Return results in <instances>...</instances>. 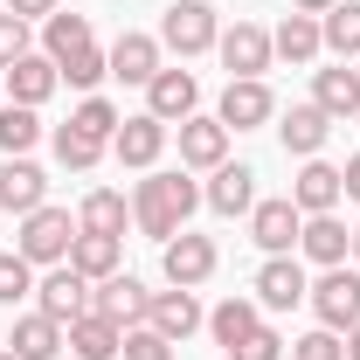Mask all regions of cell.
<instances>
[{"mask_svg": "<svg viewBox=\"0 0 360 360\" xmlns=\"http://www.w3.org/2000/svg\"><path fill=\"white\" fill-rule=\"evenodd\" d=\"M56 160L70 167V174H90L97 160H104V139H90V132H77V125H56Z\"/></svg>", "mask_w": 360, "mask_h": 360, "instance_id": "obj_32", "label": "cell"}, {"mask_svg": "<svg viewBox=\"0 0 360 360\" xmlns=\"http://www.w3.org/2000/svg\"><path fill=\"white\" fill-rule=\"evenodd\" d=\"M298 14H326V7H340V0H291Z\"/></svg>", "mask_w": 360, "mask_h": 360, "instance_id": "obj_43", "label": "cell"}, {"mask_svg": "<svg viewBox=\"0 0 360 360\" xmlns=\"http://www.w3.org/2000/svg\"><path fill=\"white\" fill-rule=\"evenodd\" d=\"M340 167H326V160H305V174L291 180V201H298V215H333L340 208Z\"/></svg>", "mask_w": 360, "mask_h": 360, "instance_id": "obj_20", "label": "cell"}, {"mask_svg": "<svg viewBox=\"0 0 360 360\" xmlns=\"http://www.w3.org/2000/svg\"><path fill=\"white\" fill-rule=\"evenodd\" d=\"M63 347H70L77 360H118L125 326H118V319H104V312H84V319H70V326H63Z\"/></svg>", "mask_w": 360, "mask_h": 360, "instance_id": "obj_12", "label": "cell"}, {"mask_svg": "<svg viewBox=\"0 0 360 360\" xmlns=\"http://www.w3.org/2000/svg\"><path fill=\"white\" fill-rule=\"evenodd\" d=\"M305 291H312V284H305L298 257H270V264L257 270V305H264V312H291Z\"/></svg>", "mask_w": 360, "mask_h": 360, "instance_id": "obj_15", "label": "cell"}, {"mask_svg": "<svg viewBox=\"0 0 360 360\" xmlns=\"http://www.w3.org/2000/svg\"><path fill=\"white\" fill-rule=\"evenodd\" d=\"M104 56H111V77H125V84H153L160 77V35H118Z\"/></svg>", "mask_w": 360, "mask_h": 360, "instance_id": "obj_22", "label": "cell"}, {"mask_svg": "<svg viewBox=\"0 0 360 360\" xmlns=\"http://www.w3.org/2000/svg\"><path fill=\"white\" fill-rule=\"evenodd\" d=\"M42 42H49V63H63V56H77V49L90 42V21H84V14H49Z\"/></svg>", "mask_w": 360, "mask_h": 360, "instance_id": "obj_33", "label": "cell"}, {"mask_svg": "<svg viewBox=\"0 0 360 360\" xmlns=\"http://www.w3.org/2000/svg\"><path fill=\"white\" fill-rule=\"evenodd\" d=\"M305 298H312V312H319V326H326V333H347V326H360V270L333 264L312 291H305Z\"/></svg>", "mask_w": 360, "mask_h": 360, "instance_id": "obj_4", "label": "cell"}, {"mask_svg": "<svg viewBox=\"0 0 360 360\" xmlns=\"http://www.w3.org/2000/svg\"><path fill=\"white\" fill-rule=\"evenodd\" d=\"M194 104H201L194 70H167V63H160V77L146 84V111H153L160 125H174V118H194Z\"/></svg>", "mask_w": 360, "mask_h": 360, "instance_id": "obj_8", "label": "cell"}, {"mask_svg": "<svg viewBox=\"0 0 360 360\" xmlns=\"http://www.w3.org/2000/svg\"><path fill=\"white\" fill-rule=\"evenodd\" d=\"M111 153H118L125 167H153V160L167 153V125H160L153 111H139V118H125V125H118V139H111Z\"/></svg>", "mask_w": 360, "mask_h": 360, "instance_id": "obj_18", "label": "cell"}, {"mask_svg": "<svg viewBox=\"0 0 360 360\" xmlns=\"http://www.w3.org/2000/svg\"><path fill=\"white\" fill-rule=\"evenodd\" d=\"M298 250L312 257V264H347V250H354V229L340 222V215H305V229H298Z\"/></svg>", "mask_w": 360, "mask_h": 360, "instance_id": "obj_21", "label": "cell"}, {"mask_svg": "<svg viewBox=\"0 0 360 360\" xmlns=\"http://www.w3.org/2000/svg\"><path fill=\"white\" fill-rule=\"evenodd\" d=\"M298 229H305V215H298V201H291V194H284V201H257V208H250V243L270 250V257L298 250Z\"/></svg>", "mask_w": 360, "mask_h": 360, "instance_id": "obj_7", "label": "cell"}, {"mask_svg": "<svg viewBox=\"0 0 360 360\" xmlns=\"http://www.w3.org/2000/svg\"><path fill=\"white\" fill-rule=\"evenodd\" d=\"M215 42H222V21H215L208 0H174V7L160 14V49H174V56H208Z\"/></svg>", "mask_w": 360, "mask_h": 360, "instance_id": "obj_2", "label": "cell"}, {"mask_svg": "<svg viewBox=\"0 0 360 360\" xmlns=\"http://www.w3.org/2000/svg\"><path fill=\"white\" fill-rule=\"evenodd\" d=\"M257 326H264V305H257V298H222V305L208 312V333H215V347H229V354H236Z\"/></svg>", "mask_w": 360, "mask_h": 360, "instance_id": "obj_27", "label": "cell"}, {"mask_svg": "<svg viewBox=\"0 0 360 360\" xmlns=\"http://www.w3.org/2000/svg\"><path fill=\"white\" fill-rule=\"evenodd\" d=\"M201 201H208L215 215H250V208H257V174L222 160V167H215V180L201 187Z\"/></svg>", "mask_w": 360, "mask_h": 360, "instance_id": "obj_19", "label": "cell"}, {"mask_svg": "<svg viewBox=\"0 0 360 360\" xmlns=\"http://www.w3.org/2000/svg\"><path fill=\"white\" fill-rule=\"evenodd\" d=\"M125 264V236H84L77 229V243H70V270L90 277V284H104V277H118Z\"/></svg>", "mask_w": 360, "mask_h": 360, "instance_id": "obj_17", "label": "cell"}, {"mask_svg": "<svg viewBox=\"0 0 360 360\" xmlns=\"http://www.w3.org/2000/svg\"><path fill=\"white\" fill-rule=\"evenodd\" d=\"M340 187H347V201H360V153L347 160V167H340Z\"/></svg>", "mask_w": 360, "mask_h": 360, "instance_id": "obj_42", "label": "cell"}, {"mask_svg": "<svg viewBox=\"0 0 360 360\" xmlns=\"http://www.w3.org/2000/svg\"><path fill=\"white\" fill-rule=\"evenodd\" d=\"M21 56H28V21L21 14H0V70L21 63Z\"/></svg>", "mask_w": 360, "mask_h": 360, "instance_id": "obj_39", "label": "cell"}, {"mask_svg": "<svg viewBox=\"0 0 360 360\" xmlns=\"http://www.w3.org/2000/svg\"><path fill=\"white\" fill-rule=\"evenodd\" d=\"M90 312H104V319H118V326H146V312H153V291L139 284V277H104L97 291H90Z\"/></svg>", "mask_w": 360, "mask_h": 360, "instance_id": "obj_11", "label": "cell"}, {"mask_svg": "<svg viewBox=\"0 0 360 360\" xmlns=\"http://www.w3.org/2000/svg\"><path fill=\"white\" fill-rule=\"evenodd\" d=\"M70 243H77V222H70V208H35V215H21V236H14V250L28 257V264H70Z\"/></svg>", "mask_w": 360, "mask_h": 360, "instance_id": "obj_3", "label": "cell"}, {"mask_svg": "<svg viewBox=\"0 0 360 360\" xmlns=\"http://www.w3.org/2000/svg\"><path fill=\"white\" fill-rule=\"evenodd\" d=\"M194 208H201V187H194L187 174H146L139 194H132V222L146 229L153 243H174Z\"/></svg>", "mask_w": 360, "mask_h": 360, "instance_id": "obj_1", "label": "cell"}, {"mask_svg": "<svg viewBox=\"0 0 360 360\" xmlns=\"http://www.w3.org/2000/svg\"><path fill=\"white\" fill-rule=\"evenodd\" d=\"M70 125H77V132H90V139H104V146H111V139H118V125H125V118H118V111H111L104 97H84V104L70 111Z\"/></svg>", "mask_w": 360, "mask_h": 360, "instance_id": "obj_35", "label": "cell"}, {"mask_svg": "<svg viewBox=\"0 0 360 360\" xmlns=\"http://www.w3.org/2000/svg\"><path fill=\"white\" fill-rule=\"evenodd\" d=\"M0 77H7V97H14V104H28V111H35V104H42L49 90L63 84V70H56V63H49V56H35V49H28V56H21V63H7V70H0Z\"/></svg>", "mask_w": 360, "mask_h": 360, "instance_id": "obj_16", "label": "cell"}, {"mask_svg": "<svg viewBox=\"0 0 360 360\" xmlns=\"http://www.w3.org/2000/svg\"><path fill=\"white\" fill-rule=\"evenodd\" d=\"M28 291H35V264H28L21 250H14V257H0V305H21Z\"/></svg>", "mask_w": 360, "mask_h": 360, "instance_id": "obj_36", "label": "cell"}, {"mask_svg": "<svg viewBox=\"0 0 360 360\" xmlns=\"http://www.w3.org/2000/svg\"><path fill=\"white\" fill-rule=\"evenodd\" d=\"M354 264H360V229H354Z\"/></svg>", "mask_w": 360, "mask_h": 360, "instance_id": "obj_45", "label": "cell"}, {"mask_svg": "<svg viewBox=\"0 0 360 360\" xmlns=\"http://www.w3.org/2000/svg\"><path fill=\"white\" fill-rule=\"evenodd\" d=\"M42 139V118L28 104H0V153L7 160H28V146Z\"/></svg>", "mask_w": 360, "mask_h": 360, "instance_id": "obj_31", "label": "cell"}, {"mask_svg": "<svg viewBox=\"0 0 360 360\" xmlns=\"http://www.w3.org/2000/svg\"><path fill=\"white\" fill-rule=\"evenodd\" d=\"M222 118L229 132H250V125H270L277 118V97H270V84L264 77H229V90H222Z\"/></svg>", "mask_w": 360, "mask_h": 360, "instance_id": "obj_6", "label": "cell"}, {"mask_svg": "<svg viewBox=\"0 0 360 360\" xmlns=\"http://www.w3.org/2000/svg\"><path fill=\"white\" fill-rule=\"evenodd\" d=\"M347 360H360V326H347Z\"/></svg>", "mask_w": 360, "mask_h": 360, "instance_id": "obj_44", "label": "cell"}, {"mask_svg": "<svg viewBox=\"0 0 360 360\" xmlns=\"http://www.w3.org/2000/svg\"><path fill=\"white\" fill-rule=\"evenodd\" d=\"M125 194H111V187H90L84 194V208H77V229L84 236H125Z\"/></svg>", "mask_w": 360, "mask_h": 360, "instance_id": "obj_29", "label": "cell"}, {"mask_svg": "<svg viewBox=\"0 0 360 360\" xmlns=\"http://www.w3.org/2000/svg\"><path fill=\"white\" fill-rule=\"evenodd\" d=\"M146 326H153V333H167V340H187V333H194V326H201V298H194V291H153V312H146Z\"/></svg>", "mask_w": 360, "mask_h": 360, "instance_id": "obj_24", "label": "cell"}, {"mask_svg": "<svg viewBox=\"0 0 360 360\" xmlns=\"http://www.w3.org/2000/svg\"><path fill=\"white\" fill-rule=\"evenodd\" d=\"M7 354H21V360H56V354H63V326H56L49 312L14 319V333H7Z\"/></svg>", "mask_w": 360, "mask_h": 360, "instance_id": "obj_26", "label": "cell"}, {"mask_svg": "<svg viewBox=\"0 0 360 360\" xmlns=\"http://www.w3.org/2000/svg\"><path fill=\"white\" fill-rule=\"evenodd\" d=\"M270 49H277L284 63H312L319 49H326V35H319V14H298V7H291V14L277 21V35H270Z\"/></svg>", "mask_w": 360, "mask_h": 360, "instance_id": "obj_28", "label": "cell"}, {"mask_svg": "<svg viewBox=\"0 0 360 360\" xmlns=\"http://www.w3.org/2000/svg\"><path fill=\"white\" fill-rule=\"evenodd\" d=\"M319 35H326V49L347 63V56H360V0H340V7H326L319 14Z\"/></svg>", "mask_w": 360, "mask_h": 360, "instance_id": "obj_30", "label": "cell"}, {"mask_svg": "<svg viewBox=\"0 0 360 360\" xmlns=\"http://www.w3.org/2000/svg\"><path fill=\"white\" fill-rule=\"evenodd\" d=\"M7 14H21V21H49L56 0H7Z\"/></svg>", "mask_w": 360, "mask_h": 360, "instance_id": "obj_41", "label": "cell"}, {"mask_svg": "<svg viewBox=\"0 0 360 360\" xmlns=\"http://www.w3.org/2000/svg\"><path fill=\"white\" fill-rule=\"evenodd\" d=\"M291 360H347V347H340V333H305V340H291Z\"/></svg>", "mask_w": 360, "mask_h": 360, "instance_id": "obj_38", "label": "cell"}, {"mask_svg": "<svg viewBox=\"0 0 360 360\" xmlns=\"http://www.w3.org/2000/svg\"><path fill=\"white\" fill-rule=\"evenodd\" d=\"M118 354H125V360H174V340H167V333H153V326H132Z\"/></svg>", "mask_w": 360, "mask_h": 360, "instance_id": "obj_37", "label": "cell"}, {"mask_svg": "<svg viewBox=\"0 0 360 360\" xmlns=\"http://www.w3.org/2000/svg\"><path fill=\"white\" fill-rule=\"evenodd\" d=\"M42 201H49V174L35 160H7V167H0V208H7V215H35Z\"/></svg>", "mask_w": 360, "mask_h": 360, "instance_id": "obj_14", "label": "cell"}, {"mask_svg": "<svg viewBox=\"0 0 360 360\" xmlns=\"http://www.w3.org/2000/svg\"><path fill=\"white\" fill-rule=\"evenodd\" d=\"M312 104L326 111V118H360V70H319L312 77Z\"/></svg>", "mask_w": 360, "mask_h": 360, "instance_id": "obj_25", "label": "cell"}, {"mask_svg": "<svg viewBox=\"0 0 360 360\" xmlns=\"http://www.w3.org/2000/svg\"><path fill=\"white\" fill-rule=\"evenodd\" d=\"M229 360H284V340H277L270 326H257V333H250V340H243Z\"/></svg>", "mask_w": 360, "mask_h": 360, "instance_id": "obj_40", "label": "cell"}, {"mask_svg": "<svg viewBox=\"0 0 360 360\" xmlns=\"http://www.w3.org/2000/svg\"><path fill=\"white\" fill-rule=\"evenodd\" d=\"M326 132H333V118H326L319 104H291V111H284V125H277V139H284V153H298V160H319V146H326Z\"/></svg>", "mask_w": 360, "mask_h": 360, "instance_id": "obj_23", "label": "cell"}, {"mask_svg": "<svg viewBox=\"0 0 360 360\" xmlns=\"http://www.w3.org/2000/svg\"><path fill=\"white\" fill-rule=\"evenodd\" d=\"M222 70L229 77H264L270 70V56H277V49H270V35L264 28H257V21H236V28H222Z\"/></svg>", "mask_w": 360, "mask_h": 360, "instance_id": "obj_10", "label": "cell"}, {"mask_svg": "<svg viewBox=\"0 0 360 360\" xmlns=\"http://www.w3.org/2000/svg\"><path fill=\"white\" fill-rule=\"evenodd\" d=\"M222 264V250H215V236H194V229H180L174 243H167V284L180 291H194V284H208Z\"/></svg>", "mask_w": 360, "mask_h": 360, "instance_id": "obj_5", "label": "cell"}, {"mask_svg": "<svg viewBox=\"0 0 360 360\" xmlns=\"http://www.w3.org/2000/svg\"><path fill=\"white\" fill-rule=\"evenodd\" d=\"M0 360H21V354H7V347H0Z\"/></svg>", "mask_w": 360, "mask_h": 360, "instance_id": "obj_46", "label": "cell"}, {"mask_svg": "<svg viewBox=\"0 0 360 360\" xmlns=\"http://www.w3.org/2000/svg\"><path fill=\"white\" fill-rule=\"evenodd\" d=\"M56 70H63V84H77V90H97V84H104V77H111V56H104V49H97V42H84V49H77V56H63Z\"/></svg>", "mask_w": 360, "mask_h": 360, "instance_id": "obj_34", "label": "cell"}, {"mask_svg": "<svg viewBox=\"0 0 360 360\" xmlns=\"http://www.w3.org/2000/svg\"><path fill=\"white\" fill-rule=\"evenodd\" d=\"M222 160H229V125L222 118H180V167L215 174Z\"/></svg>", "mask_w": 360, "mask_h": 360, "instance_id": "obj_13", "label": "cell"}, {"mask_svg": "<svg viewBox=\"0 0 360 360\" xmlns=\"http://www.w3.org/2000/svg\"><path fill=\"white\" fill-rule=\"evenodd\" d=\"M35 312H49L56 326L84 319V312H90V277H77L70 264H63V270H49L42 284H35Z\"/></svg>", "mask_w": 360, "mask_h": 360, "instance_id": "obj_9", "label": "cell"}]
</instances>
